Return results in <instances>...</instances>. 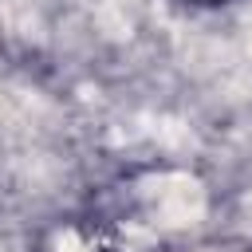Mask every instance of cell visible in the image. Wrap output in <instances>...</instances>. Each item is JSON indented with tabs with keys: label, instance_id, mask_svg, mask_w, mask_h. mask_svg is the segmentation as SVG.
<instances>
[{
	"label": "cell",
	"instance_id": "6da1fadb",
	"mask_svg": "<svg viewBox=\"0 0 252 252\" xmlns=\"http://www.w3.org/2000/svg\"><path fill=\"white\" fill-rule=\"evenodd\" d=\"M185 4H197V8H224V4H236V0H185Z\"/></svg>",
	"mask_w": 252,
	"mask_h": 252
}]
</instances>
